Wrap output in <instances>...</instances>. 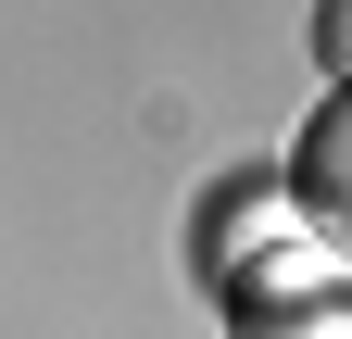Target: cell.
<instances>
[{
	"label": "cell",
	"mask_w": 352,
	"mask_h": 339,
	"mask_svg": "<svg viewBox=\"0 0 352 339\" xmlns=\"http://www.w3.org/2000/svg\"><path fill=\"white\" fill-rule=\"evenodd\" d=\"M289 201L315 226H352V89H327L302 113V151H289Z\"/></svg>",
	"instance_id": "obj_2"
},
{
	"label": "cell",
	"mask_w": 352,
	"mask_h": 339,
	"mask_svg": "<svg viewBox=\"0 0 352 339\" xmlns=\"http://www.w3.org/2000/svg\"><path fill=\"white\" fill-rule=\"evenodd\" d=\"M315 51H327V75L352 89V0H327V13H315Z\"/></svg>",
	"instance_id": "obj_3"
},
{
	"label": "cell",
	"mask_w": 352,
	"mask_h": 339,
	"mask_svg": "<svg viewBox=\"0 0 352 339\" xmlns=\"http://www.w3.org/2000/svg\"><path fill=\"white\" fill-rule=\"evenodd\" d=\"M227 314L239 339H352V264L340 251H264L252 277H227Z\"/></svg>",
	"instance_id": "obj_1"
}]
</instances>
